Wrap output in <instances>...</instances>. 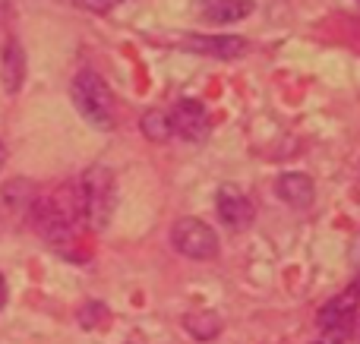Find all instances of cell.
Returning a JSON list of instances; mask_svg holds the SVG:
<instances>
[{
  "mask_svg": "<svg viewBox=\"0 0 360 344\" xmlns=\"http://www.w3.org/2000/svg\"><path fill=\"white\" fill-rule=\"evenodd\" d=\"M79 322H82V326H86V329H98V326H105V322H108V307H105V303H86V307H82L79 310Z\"/></svg>",
  "mask_w": 360,
  "mask_h": 344,
  "instance_id": "obj_13",
  "label": "cell"
},
{
  "mask_svg": "<svg viewBox=\"0 0 360 344\" xmlns=\"http://www.w3.org/2000/svg\"><path fill=\"white\" fill-rule=\"evenodd\" d=\"M6 297H10V288H6V278L0 275V310L6 307Z\"/></svg>",
  "mask_w": 360,
  "mask_h": 344,
  "instance_id": "obj_16",
  "label": "cell"
},
{
  "mask_svg": "<svg viewBox=\"0 0 360 344\" xmlns=\"http://www.w3.org/2000/svg\"><path fill=\"white\" fill-rule=\"evenodd\" d=\"M171 126L184 143H205L209 139V114H205V105L196 98H180L171 111Z\"/></svg>",
  "mask_w": 360,
  "mask_h": 344,
  "instance_id": "obj_4",
  "label": "cell"
},
{
  "mask_svg": "<svg viewBox=\"0 0 360 344\" xmlns=\"http://www.w3.org/2000/svg\"><path fill=\"white\" fill-rule=\"evenodd\" d=\"M143 136L152 139V143H168L174 136V126H171V114L168 111H146L143 114Z\"/></svg>",
  "mask_w": 360,
  "mask_h": 344,
  "instance_id": "obj_12",
  "label": "cell"
},
{
  "mask_svg": "<svg viewBox=\"0 0 360 344\" xmlns=\"http://www.w3.org/2000/svg\"><path fill=\"white\" fill-rule=\"evenodd\" d=\"M4 164H6V145L0 143V168H4Z\"/></svg>",
  "mask_w": 360,
  "mask_h": 344,
  "instance_id": "obj_18",
  "label": "cell"
},
{
  "mask_svg": "<svg viewBox=\"0 0 360 344\" xmlns=\"http://www.w3.org/2000/svg\"><path fill=\"white\" fill-rule=\"evenodd\" d=\"M171 246L186 259L209 263L218 256V234L199 218H180L171 227Z\"/></svg>",
  "mask_w": 360,
  "mask_h": 344,
  "instance_id": "obj_3",
  "label": "cell"
},
{
  "mask_svg": "<svg viewBox=\"0 0 360 344\" xmlns=\"http://www.w3.org/2000/svg\"><path fill=\"white\" fill-rule=\"evenodd\" d=\"M357 313H360V291L351 284L348 291H342V294H335L329 303H323L316 322L323 332H335V329H348L351 332Z\"/></svg>",
  "mask_w": 360,
  "mask_h": 344,
  "instance_id": "obj_7",
  "label": "cell"
},
{
  "mask_svg": "<svg viewBox=\"0 0 360 344\" xmlns=\"http://www.w3.org/2000/svg\"><path fill=\"white\" fill-rule=\"evenodd\" d=\"M0 13H4V6H0Z\"/></svg>",
  "mask_w": 360,
  "mask_h": 344,
  "instance_id": "obj_19",
  "label": "cell"
},
{
  "mask_svg": "<svg viewBox=\"0 0 360 344\" xmlns=\"http://www.w3.org/2000/svg\"><path fill=\"white\" fill-rule=\"evenodd\" d=\"M348 329H335V332H323V338L319 341H313V344H345L348 341Z\"/></svg>",
  "mask_w": 360,
  "mask_h": 344,
  "instance_id": "obj_15",
  "label": "cell"
},
{
  "mask_svg": "<svg viewBox=\"0 0 360 344\" xmlns=\"http://www.w3.org/2000/svg\"><path fill=\"white\" fill-rule=\"evenodd\" d=\"M180 48L190 54H202V57H218V60H237L247 54V38L237 35H184Z\"/></svg>",
  "mask_w": 360,
  "mask_h": 344,
  "instance_id": "obj_6",
  "label": "cell"
},
{
  "mask_svg": "<svg viewBox=\"0 0 360 344\" xmlns=\"http://www.w3.org/2000/svg\"><path fill=\"white\" fill-rule=\"evenodd\" d=\"M215 209H218V218H221L231 231H247V227L256 221V206L250 202V196L243 193V190L231 187V183L218 187Z\"/></svg>",
  "mask_w": 360,
  "mask_h": 344,
  "instance_id": "obj_5",
  "label": "cell"
},
{
  "mask_svg": "<svg viewBox=\"0 0 360 344\" xmlns=\"http://www.w3.org/2000/svg\"><path fill=\"white\" fill-rule=\"evenodd\" d=\"M79 212L95 231L111 225L114 206H117V183H114L111 168L105 164H92L79 180Z\"/></svg>",
  "mask_w": 360,
  "mask_h": 344,
  "instance_id": "obj_1",
  "label": "cell"
},
{
  "mask_svg": "<svg viewBox=\"0 0 360 344\" xmlns=\"http://www.w3.org/2000/svg\"><path fill=\"white\" fill-rule=\"evenodd\" d=\"M73 4L86 13H111L114 6H120L124 0H73Z\"/></svg>",
  "mask_w": 360,
  "mask_h": 344,
  "instance_id": "obj_14",
  "label": "cell"
},
{
  "mask_svg": "<svg viewBox=\"0 0 360 344\" xmlns=\"http://www.w3.org/2000/svg\"><path fill=\"white\" fill-rule=\"evenodd\" d=\"M351 263H354L357 269H360V237L354 240V246H351Z\"/></svg>",
  "mask_w": 360,
  "mask_h": 344,
  "instance_id": "obj_17",
  "label": "cell"
},
{
  "mask_svg": "<svg viewBox=\"0 0 360 344\" xmlns=\"http://www.w3.org/2000/svg\"><path fill=\"white\" fill-rule=\"evenodd\" d=\"M199 19L209 25H231L256 10L253 0H199Z\"/></svg>",
  "mask_w": 360,
  "mask_h": 344,
  "instance_id": "obj_8",
  "label": "cell"
},
{
  "mask_svg": "<svg viewBox=\"0 0 360 344\" xmlns=\"http://www.w3.org/2000/svg\"><path fill=\"white\" fill-rule=\"evenodd\" d=\"M313 193H316L313 180L307 174H297V171L278 174V180H275V196L291 209H307L313 202Z\"/></svg>",
  "mask_w": 360,
  "mask_h": 344,
  "instance_id": "obj_9",
  "label": "cell"
},
{
  "mask_svg": "<svg viewBox=\"0 0 360 344\" xmlns=\"http://www.w3.org/2000/svg\"><path fill=\"white\" fill-rule=\"evenodd\" d=\"M70 98H73L76 111L82 114L86 124L98 126V130H111L114 126V95L95 70H79L73 76Z\"/></svg>",
  "mask_w": 360,
  "mask_h": 344,
  "instance_id": "obj_2",
  "label": "cell"
},
{
  "mask_svg": "<svg viewBox=\"0 0 360 344\" xmlns=\"http://www.w3.org/2000/svg\"><path fill=\"white\" fill-rule=\"evenodd\" d=\"M184 329L186 335H190L193 341H215L218 335L224 332V322L218 313H212V310H202V313H190L184 316Z\"/></svg>",
  "mask_w": 360,
  "mask_h": 344,
  "instance_id": "obj_11",
  "label": "cell"
},
{
  "mask_svg": "<svg viewBox=\"0 0 360 344\" xmlns=\"http://www.w3.org/2000/svg\"><path fill=\"white\" fill-rule=\"evenodd\" d=\"M0 73H4L6 92H19V86H22V79H25V54H22V48H19L16 38H6L4 67H0Z\"/></svg>",
  "mask_w": 360,
  "mask_h": 344,
  "instance_id": "obj_10",
  "label": "cell"
}]
</instances>
